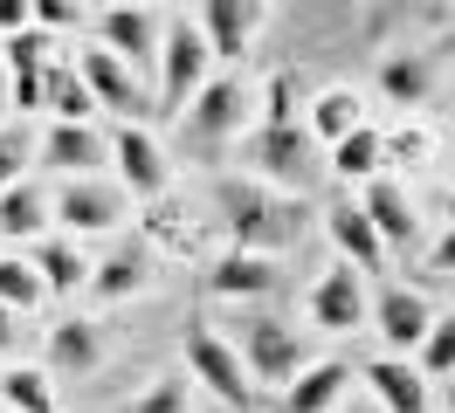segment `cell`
I'll list each match as a JSON object with an SVG mask.
<instances>
[{"instance_id":"cell-1","label":"cell","mask_w":455,"mask_h":413,"mask_svg":"<svg viewBox=\"0 0 455 413\" xmlns=\"http://www.w3.org/2000/svg\"><path fill=\"white\" fill-rule=\"evenodd\" d=\"M207 62H214V55H207V35H200V28H166V35H159V97H152V110H159V117H180V110L194 104V90L200 83H207Z\"/></svg>"},{"instance_id":"cell-2","label":"cell","mask_w":455,"mask_h":413,"mask_svg":"<svg viewBox=\"0 0 455 413\" xmlns=\"http://www.w3.org/2000/svg\"><path fill=\"white\" fill-rule=\"evenodd\" d=\"M221 214H228L235 248H249V255H276V248L297 234V214L276 207V200L256 193V187H221Z\"/></svg>"},{"instance_id":"cell-3","label":"cell","mask_w":455,"mask_h":413,"mask_svg":"<svg viewBox=\"0 0 455 413\" xmlns=\"http://www.w3.org/2000/svg\"><path fill=\"white\" fill-rule=\"evenodd\" d=\"M187 372H200V385L214 393V400H228V407H256V379L242 372V358H235V345H221L207 324H187Z\"/></svg>"},{"instance_id":"cell-4","label":"cell","mask_w":455,"mask_h":413,"mask_svg":"<svg viewBox=\"0 0 455 413\" xmlns=\"http://www.w3.org/2000/svg\"><path fill=\"white\" fill-rule=\"evenodd\" d=\"M249 165H256L262 179H276V187H311V172H317V159H311V131L304 124H256L249 131Z\"/></svg>"},{"instance_id":"cell-5","label":"cell","mask_w":455,"mask_h":413,"mask_svg":"<svg viewBox=\"0 0 455 413\" xmlns=\"http://www.w3.org/2000/svg\"><path fill=\"white\" fill-rule=\"evenodd\" d=\"M235 358H242V372L262 379V385H290L304 372V345H297L276 317H242V352Z\"/></svg>"},{"instance_id":"cell-6","label":"cell","mask_w":455,"mask_h":413,"mask_svg":"<svg viewBox=\"0 0 455 413\" xmlns=\"http://www.w3.org/2000/svg\"><path fill=\"white\" fill-rule=\"evenodd\" d=\"M159 35H166V28H159V14H152V7H139V0H117L111 14H104V49H111L132 76L159 62Z\"/></svg>"},{"instance_id":"cell-7","label":"cell","mask_w":455,"mask_h":413,"mask_svg":"<svg viewBox=\"0 0 455 413\" xmlns=\"http://www.w3.org/2000/svg\"><path fill=\"white\" fill-rule=\"evenodd\" d=\"M104 152H117V172H124V187L139 193V200H152V193L166 187V145L145 131V124H117L104 138Z\"/></svg>"},{"instance_id":"cell-8","label":"cell","mask_w":455,"mask_h":413,"mask_svg":"<svg viewBox=\"0 0 455 413\" xmlns=\"http://www.w3.org/2000/svg\"><path fill=\"white\" fill-rule=\"evenodd\" d=\"M76 76H84L90 104H111L124 124H139V117H145V90H139V76H132V69H124L111 49H90L84 62H76Z\"/></svg>"},{"instance_id":"cell-9","label":"cell","mask_w":455,"mask_h":413,"mask_svg":"<svg viewBox=\"0 0 455 413\" xmlns=\"http://www.w3.org/2000/svg\"><path fill=\"white\" fill-rule=\"evenodd\" d=\"M49 214L69 227V242L76 234H104V227H117V214H124V200H117L104 179H69V187L49 200Z\"/></svg>"},{"instance_id":"cell-10","label":"cell","mask_w":455,"mask_h":413,"mask_svg":"<svg viewBox=\"0 0 455 413\" xmlns=\"http://www.w3.org/2000/svg\"><path fill=\"white\" fill-rule=\"evenodd\" d=\"M242 110H249V90H242V76H235V69L207 76V83L194 90V138H200V145H214V138L242 131Z\"/></svg>"},{"instance_id":"cell-11","label":"cell","mask_w":455,"mask_h":413,"mask_svg":"<svg viewBox=\"0 0 455 413\" xmlns=\"http://www.w3.org/2000/svg\"><path fill=\"white\" fill-rule=\"evenodd\" d=\"M311 317H317V330H352V324H366V282H359V269H352V262H339V269L317 275Z\"/></svg>"},{"instance_id":"cell-12","label":"cell","mask_w":455,"mask_h":413,"mask_svg":"<svg viewBox=\"0 0 455 413\" xmlns=\"http://www.w3.org/2000/svg\"><path fill=\"white\" fill-rule=\"evenodd\" d=\"M256 21H262V0H207V7H200L207 55L242 62V55H249V35H256Z\"/></svg>"},{"instance_id":"cell-13","label":"cell","mask_w":455,"mask_h":413,"mask_svg":"<svg viewBox=\"0 0 455 413\" xmlns=\"http://www.w3.org/2000/svg\"><path fill=\"white\" fill-rule=\"evenodd\" d=\"M359 214L372 220V234H379L387 248H414V234H421V214L407 207V187H394V179H366Z\"/></svg>"},{"instance_id":"cell-14","label":"cell","mask_w":455,"mask_h":413,"mask_svg":"<svg viewBox=\"0 0 455 413\" xmlns=\"http://www.w3.org/2000/svg\"><path fill=\"white\" fill-rule=\"evenodd\" d=\"M207 290L214 297H235V303H256L276 290V262L269 255H249V248H228L221 262L207 269Z\"/></svg>"},{"instance_id":"cell-15","label":"cell","mask_w":455,"mask_h":413,"mask_svg":"<svg viewBox=\"0 0 455 413\" xmlns=\"http://www.w3.org/2000/svg\"><path fill=\"white\" fill-rule=\"evenodd\" d=\"M35 159L56 165V172H69V179H90L97 159H104V138L90 131V124H49V138L35 145Z\"/></svg>"},{"instance_id":"cell-16","label":"cell","mask_w":455,"mask_h":413,"mask_svg":"<svg viewBox=\"0 0 455 413\" xmlns=\"http://www.w3.org/2000/svg\"><path fill=\"white\" fill-rule=\"evenodd\" d=\"M345 379H352L345 358H317V365H304V372L283 385V413H331V407H339V393H345Z\"/></svg>"},{"instance_id":"cell-17","label":"cell","mask_w":455,"mask_h":413,"mask_svg":"<svg viewBox=\"0 0 455 413\" xmlns=\"http://www.w3.org/2000/svg\"><path fill=\"white\" fill-rule=\"evenodd\" d=\"M324 227H331V242H339V255H345V262H352L359 275H366V269H387V242L372 234V220L359 214L352 200H345V207H331V214H324Z\"/></svg>"},{"instance_id":"cell-18","label":"cell","mask_w":455,"mask_h":413,"mask_svg":"<svg viewBox=\"0 0 455 413\" xmlns=\"http://www.w3.org/2000/svg\"><path fill=\"white\" fill-rule=\"evenodd\" d=\"M372 317H379V338H387V345H394V352H407V345H421L427 338V324H435V317H427V303L414 297V290H379V303H372Z\"/></svg>"},{"instance_id":"cell-19","label":"cell","mask_w":455,"mask_h":413,"mask_svg":"<svg viewBox=\"0 0 455 413\" xmlns=\"http://www.w3.org/2000/svg\"><path fill=\"white\" fill-rule=\"evenodd\" d=\"M366 385L379 393V413H427V379H421V372H407L400 358H372Z\"/></svg>"},{"instance_id":"cell-20","label":"cell","mask_w":455,"mask_h":413,"mask_svg":"<svg viewBox=\"0 0 455 413\" xmlns=\"http://www.w3.org/2000/svg\"><path fill=\"white\" fill-rule=\"evenodd\" d=\"M97 358H104V338L90 317H62L49 330V372H97Z\"/></svg>"},{"instance_id":"cell-21","label":"cell","mask_w":455,"mask_h":413,"mask_svg":"<svg viewBox=\"0 0 455 413\" xmlns=\"http://www.w3.org/2000/svg\"><path fill=\"white\" fill-rule=\"evenodd\" d=\"M28 269L42 275V290H56V297H69V290H84V282H90V262H84V248H76V242H35Z\"/></svg>"},{"instance_id":"cell-22","label":"cell","mask_w":455,"mask_h":413,"mask_svg":"<svg viewBox=\"0 0 455 413\" xmlns=\"http://www.w3.org/2000/svg\"><path fill=\"white\" fill-rule=\"evenodd\" d=\"M42 227H49V200H42L28 179L0 187V234H14V242H42Z\"/></svg>"},{"instance_id":"cell-23","label":"cell","mask_w":455,"mask_h":413,"mask_svg":"<svg viewBox=\"0 0 455 413\" xmlns=\"http://www.w3.org/2000/svg\"><path fill=\"white\" fill-rule=\"evenodd\" d=\"M90 290H97L104 303H117V297H139V290H145V248L132 242V248H117L111 262H97V269H90Z\"/></svg>"},{"instance_id":"cell-24","label":"cell","mask_w":455,"mask_h":413,"mask_svg":"<svg viewBox=\"0 0 455 413\" xmlns=\"http://www.w3.org/2000/svg\"><path fill=\"white\" fill-rule=\"evenodd\" d=\"M379 159H387V138L366 131V124L331 145V172H339V179H379Z\"/></svg>"},{"instance_id":"cell-25","label":"cell","mask_w":455,"mask_h":413,"mask_svg":"<svg viewBox=\"0 0 455 413\" xmlns=\"http://www.w3.org/2000/svg\"><path fill=\"white\" fill-rule=\"evenodd\" d=\"M42 104L56 110V124H90V110H97L76 69H42Z\"/></svg>"},{"instance_id":"cell-26","label":"cell","mask_w":455,"mask_h":413,"mask_svg":"<svg viewBox=\"0 0 455 413\" xmlns=\"http://www.w3.org/2000/svg\"><path fill=\"white\" fill-rule=\"evenodd\" d=\"M427 83H435V62H427V55H387V62H379V90H387L394 104H421Z\"/></svg>"},{"instance_id":"cell-27","label":"cell","mask_w":455,"mask_h":413,"mask_svg":"<svg viewBox=\"0 0 455 413\" xmlns=\"http://www.w3.org/2000/svg\"><path fill=\"white\" fill-rule=\"evenodd\" d=\"M317 138H331V145H339L345 131H359V97H352V90H317Z\"/></svg>"},{"instance_id":"cell-28","label":"cell","mask_w":455,"mask_h":413,"mask_svg":"<svg viewBox=\"0 0 455 413\" xmlns=\"http://www.w3.org/2000/svg\"><path fill=\"white\" fill-rule=\"evenodd\" d=\"M0 400L14 413H56V393L42 372H0Z\"/></svg>"},{"instance_id":"cell-29","label":"cell","mask_w":455,"mask_h":413,"mask_svg":"<svg viewBox=\"0 0 455 413\" xmlns=\"http://www.w3.org/2000/svg\"><path fill=\"white\" fill-rule=\"evenodd\" d=\"M49 42H56L49 28H14V35H7V76H35Z\"/></svg>"},{"instance_id":"cell-30","label":"cell","mask_w":455,"mask_h":413,"mask_svg":"<svg viewBox=\"0 0 455 413\" xmlns=\"http://www.w3.org/2000/svg\"><path fill=\"white\" fill-rule=\"evenodd\" d=\"M49 290H42V275L28 269V262H0V303L7 310H28V303H42Z\"/></svg>"},{"instance_id":"cell-31","label":"cell","mask_w":455,"mask_h":413,"mask_svg":"<svg viewBox=\"0 0 455 413\" xmlns=\"http://www.w3.org/2000/svg\"><path fill=\"white\" fill-rule=\"evenodd\" d=\"M421 372H455V310L427 324V338H421Z\"/></svg>"},{"instance_id":"cell-32","label":"cell","mask_w":455,"mask_h":413,"mask_svg":"<svg viewBox=\"0 0 455 413\" xmlns=\"http://www.w3.org/2000/svg\"><path fill=\"white\" fill-rule=\"evenodd\" d=\"M35 145H28V124H14V131H0V187H14L21 172H28Z\"/></svg>"},{"instance_id":"cell-33","label":"cell","mask_w":455,"mask_h":413,"mask_svg":"<svg viewBox=\"0 0 455 413\" xmlns=\"http://www.w3.org/2000/svg\"><path fill=\"white\" fill-rule=\"evenodd\" d=\"M28 21L49 28V35H56V28H76L84 21V0H28Z\"/></svg>"},{"instance_id":"cell-34","label":"cell","mask_w":455,"mask_h":413,"mask_svg":"<svg viewBox=\"0 0 455 413\" xmlns=\"http://www.w3.org/2000/svg\"><path fill=\"white\" fill-rule=\"evenodd\" d=\"M132 413H187V385H180V379H159L152 393L132 400Z\"/></svg>"},{"instance_id":"cell-35","label":"cell","mask_w":455,"mask_h":413,"mask_svg":"<svg viewBox=\"0 0 455 413\" xmlns=\"http://www.w3.org/2000/svg\"><path fill=\"white\" fill-rule=\"evenodd\" d=\"M269 124H297V76L290 69L269 76Z\"/></svg>"},{"instance_id":"cell-36","label":"cell","mask_w":455,"mask_h":413,"mask_svg":"<svg viewBox=\"0 0 455 413\" xmlns=\"http://www.w3.org/2000/svg\"><path fill=\"white\" fill-rule=\"evenodd\" d=\"M427 269H442V275H455V227L442 234V242L427 248Z\"/></svg>"},{"instance_id":"cell-37","label":"cell","mask_w":455,"mask_h":413,"mask_svg":"<svg viewBox=\"0 0 455 413\" xmlns=\"http://www.w3.org/2000/svg\"><path fill=\"white\" fill-rule=\"evenodd\" d=\"M14 28H35L28 21V0H0V35H14Z\"/></svg>"},{"instance_id":"cell-38","label":"cell","mask_w":455,"mask_h":413,"mask_svg":"<svg viewBox=\"0 0 455 413\" xmlns=\"http://www.w3.org/2000/svg\"><path fill=\"white\" fill-rule=\"evenodd\" d=\"M387 152H394V159H421L427 138H421V131H400V138H387Z\"/></svg>"},{"instance_id":"cell-39","label":"cell","mask_w":455,"mask_h":413,"mask_svg":"<svg viewBox=\"0 0 455 413\" xmlns=\"http://www.w3.org/2000/svg\"><path fill=\"white\" fill-rule=\"evenodd\" d=\"M14 345H21V310L0 303V352H14Z\"/></svg>"},{"instance_id":"cell-40","label":"cell","mask_w":455,"mask_h":413,"mask_svg":"<svg viewBox=\"0 0 455 413\" xmlns=\"http://www.w3.org/2000/svg\"><path fill=\"white\" fill-rule=\"evenodd\" d=\"M0 117H7V69H0Z\"/></svg>"},{"instance_id":"cell-41","label":"cell","mask_w":455,"mask_h":413,"mask_svg":"<svg viewBox=\"0 0 455 413\" xmlns=\"http://www.w3.org/2000/svg\"><path fill=\"white\" fill-rule=\"evenodd\" d=\"M449 413H455V372H449Z\"/></svg>"},{"instance_id":"cell-42","label":"cell","mask_w":455,"mask_h":413,"mask_svg":"<svg viewBox=\"0 0 455 413\" xmlns=\"http://www.w3.org/2000/svg\"><path fill=\"white\" fill-rule=\"evenodd\" d=\"M152 7H172V0H152Z\"/></svg>"},{"instance_id":"cell-43","label":"cell","mask_w":455,"mask_h":413,"mask_svg":"<svg viewBox=\"0 0 455 413\" xmlns=\"http://www.w3.org/2000/svg\"><path fill=\"white\" fill-rule=\"evenodd\" d=\"M449 220H455V200H449Z\"/></svg>"}]
</instances>
